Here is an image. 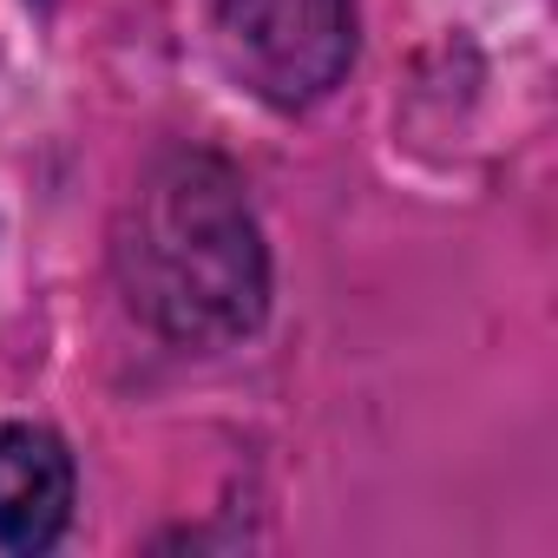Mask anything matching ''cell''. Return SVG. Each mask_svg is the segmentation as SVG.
<instances>
[{"label": "cell", "mask_w": 558, "mask_h": 558, "mask_svg": "<svg viewBox=\"0 0 558 558\" xmlns=\"http://www.w3.org/2000/svg\"><path fill=\"white\" fill-rule=\"evenodd\" d=\"M119 283L132 310L191 349L243 342L269 303V263L243 184L204 151L158 158L119 223Z\"/></svg>", "instance_id": "obj_1"}, {"label": "cell", "mask_w": 558, "mask_h": 558, "mask_svg": "<svg viewBox=\"0 0 558 558\" xmlns=\"http://www.w3.org/2000/svg\"><path fill=\"white\" fill-rule=\"evenodd\" d=\"M217 14H223V40L236 66L276 106L329 93L355 53L349 0H223Z\"/></svg>", "instance_id": "obj_2"}, {"label": "cell", "mask_w": 558, "mask_h": 558, "mask_svg": "<svg viewBox=\"0 0 558 558\" xmlns=\"http://www.w3.org/2000/svg\"><path fill=\"white\" fill-rule=\"evenodd\" d=\"M73 519V453L47 427H0V545L47 551Z\"/></svg>", "instance_id": "obj_3"}]
</instances>
